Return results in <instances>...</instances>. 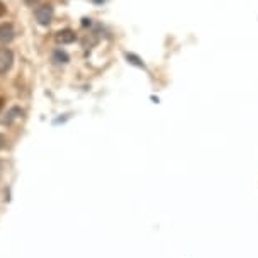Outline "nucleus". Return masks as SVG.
<instances>
[{"instance_id":"39448f33","label":"nucleus","mask_w":258,"mask_h":258,"mask_svg":"<svg viewBox=\"0 0 258 258\" xmlns=\"http://www.w3.org/2000/svg\"><path fill=\"white\" fill-rule=\"evenodd\" d=\"M54 61H58V63H67L68 61V56L64 53L61 51H56L54 53Z\"/></svg>"},{"instance_id":"0eeeda50","label":"nucleus","mask_w":258,"mask_h":258,"mask_svg":"<svg viewBox=\"0 0 258 258\" xmlns=\"http://www.w3.org/2000/svg\"><path fill=\"white\" fill-rule=\"evenodd\" d=\"M4 14H6V6H4V4L0 2V17H2Z\"/></svg>"},{"instance_id":"f03ea898","label":"nucleus","mask_w":258,"mask_h":258,"mask_svg":"<svg viewBox=\"0 0 258 258\" xmlns=\"http://www.w3.org/2000/svg\"><path fill=\"white\" fill-rule=\"evenodd\" d=\"M51 17H53V9L49 6H39L36 9V19H38L39 24L48 26L51 22Z\"/></svg>"},{"instance_id":"7ed1b4c3","label":"nucleus","mask_w":258,"mask_h":258,"mask_svg":"<svg viewBox=\"0 0 258 258\" xmlns=\"http://www.w3.org/2000/svg\"><path fill=\"white\" fill-rule=\"evenodd\" d=\"M75 39H77V36H75V32H73L72 29H63V31H59L56 34V41H58V43H61V44H70Z\"/></svg>"},{"instance_id":"6e6552de","label":"nucleus","mask_w":258,"mask_h":258,"mask_svg":"<svg viewBox=\"0 0 258 258\" xmlns=\"http://www.w3.org/2000/svg\"><path fill=\"white\" fill-rule=\"evenodd\" d=\"M2 107H4V99L0 97V109H2Z\"/></svg>"},{"instance_id":"f257e3e1","label":"nucleus","mask_w":258,"mask_h":258,"mask_svg":"<svg viewBox=\"0 0 258 258\" xmlns=\"http://www.w3.org/2000/svg\"><path fill=\"white\" fill-rule=\"evenodd\" d=\"M12 61H14V54H12L11 49L0 48V75L11 70Z\"/></svg>"},{"instance_id":"423d86ee","label":"nucleus","mask_w":258,"mask_h":258,"mask_svg":"<svg viewBox=\"0 0 258 258\" xmlns=\"http://www.w3.org/2000/svg\"><path fill=\"white\" fill-rule=\"evenodd\" d=\"M6 136H4V135H0V148H4V146H6Z\"/></svg>"},{"instance_id":"20e7f679","label":"nucleus","mask_w":258,"mask_h":258,"mask_svg":"<svg viewBox=\"0 0 258 258\" xmlns=\"http://www.w3.org/2000/svg\"><path fill=\"white\" fill-rule=\"evenodd\" d=\"M14 39V27L11 24H0V43H9Z\"/></svg>"}]
</instances>
